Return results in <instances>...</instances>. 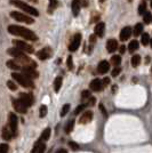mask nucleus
Listing matches in <instances>:
<instances>
[{
  "label": "nucleus",
  "instance_id": "f257e3e1",
  "mask_svg": "<svg viewBox=\"0 0 152 153\" xmlns=\"http://www.w3.org/2000/svg\"><path fill=\"white\" fill-rule=\"evenodd\" d=\"M8 32L13 35H18V37H22L24 39H28V40H31V41H35L38 40V37L37 34L34 33L33 31L26 29V27H23V26H18V25H9L8 26Z\"/></svg>",
  "mask_w": 152,
  "mask_h": 153
},
{
  "label": "nucleus",
  "instance_id": "f03ea898",
  "mask_svg": "<svg viewBox=\"0 0 152 153\" xmlns=\"http://www.w3.org/2000/svg\"><path fill=\"white\" fill-rule=\"evenodd\" d=\"M12 78H13L16 82H18L22 87H24V88H33L34 87L32 79L28 78V76H26L25 74H23V73L14 72V73H12Z\"/></svg>",
  "mask_w": 152,
  "mask_h": 153
},
{
  "label": "nucleus",
  "instance_id": "7ed1b4c3",
  "mask_svg": "<svg viewBox=\"0 0 152 153\" xmlns=\"http://www.w3.org/2000/svg\"><path fill=\"white\" fill-rule=\"evenodd\" d=\"M10 4L14 5V6L17 7L18 9H22L23 12H25L28 14L32 15V16H39V12H38L37 9L34 8V7H32V6L25 4V2H23V1H20V0H10Z\"/></svg>",
  "mask_w": 152,
  "mask_h": 153
},
{
  "label": "nucleus",
  "instance_id": "20e7f679",
  "mask_svg": "<svg viewBox=\"0 0 152 153\" xmlns=\"http://www.w3.org/2000/svg\"><path fill=\"white\" fill-rule=\"evenodd\" d=\"M10 17L14 18L17 22H22V23H26V24L34 23V19L32 17L28 16V15L21 13V12H10Z\"/></svg>",
  "mask_w": 152,
  "mask_h": 153
},
{
  "label": "nucleus",
  "instance_id": "39448f33",
  "mask_svg": "<svg viewBox=\"0 0 152 153\" xmlns=\"http://www.w3.org/2000/svg\"><path fill=\"white\" fill-rule=\"evenodd\" d=\"M13 45L16 46V48H18V49H21V51H25L28 54H32L34 51L32 46L28 45V43H24V41H22V40H17V39H15V40H13Z\"/></svg>",
  "mask_w": 152,
  "mask_h": 153
},
{
  "label": "nucleus",
  "instance_id": "423d86ee",
  "mask_svg": "<svg viewBox=\"0 0 152 153\" xmlns=\"http://www.w3.org/2000/svg\"><path fill=\"white\" fill-rule=\"evenodd\" d=\"M12 103H13V108H14V110L17 111L18 113H22V114H25L26 113V108L25 106V104L22 102L20 98L18 100H15V98H13L12 100Z\"/></svg>",
  "mask_w": 152,
  "mask_h": 153
},
{
  "label": "nucleus",
  "instance_id": "0eeeda50",
  "mask_svg": "<svg viewBox=\"0 0 152 153\" xmlns=\"http://www.w3.org/2000/svg\"><path fill=\"white\" fill-rule=\"evenodd\" d=\"M9 128H10V130L13 131V134H14V136H16V133H17V122H18V119H17L16 114L15 113H13V112H10L9 113Z\"/></svg>",
  "mask_w": 152,
  "mask_h": 153
},
{
  "label": "nucleus",
  "instance_id": "6e6552de",
  "mask_svg": "<svg viewBox=\"0 0 152 153\" xmlns=\"http://www.w3.org/2000/svg\"><path fill=\"white\" fill-rule=\"evenodd\" d=\"M20 100L25 104L26 108H30L32 104H33V96L32 94H28V93H21L20 94Z\"/></svg>",
  "mask_w": 152,
  "mask_h": 153
},
{
  "label": "nucleus",
  "instance_id": "1a4fd4ad",
  "mask_svg": "<svg viewBox=\"0 0 152 153\" xmlns=\"http://www.w3.org/2000/svg\"><path fill=\"white\" fill-rule=\"evenodd\" d=\"M80 43H81V34H80V33H77L76 35L73 37V39H72L71 43H70L69 51H76L77 49L79 48Z\"/></svg>",
  "mask_w": 152,
  "mask_h": 153
},
{
  "label": "nucleus",
  "instance_id": "9d476101",
  "mask_svg": "<svg viewBox=\"0 0 152 153\" xmlns=\"http://www.w3.org/2000/svg\"><path fill=\"white\" fill-rule=\"evenodd\" d=\"M89 88H90L92 92H101L102 89L104 88L103 80H101V79H94L93 81H90V84H89Z\"/></svg>",
  "mask_w": 152,
  "mask_h": 153
},
{
  "label": "nucleus",
  "instance_id": "9b49d317",
  "mask_svg": "<svg viewBox=\"0 0 152 153\" xmlns=\"http://www.w3.org/2000/svg\"><path fill=\"white\" fill-rule=\"evenodd\" d=\"M93 115H94L93 111H85L84 113H83V115L80 117V119H79V123L86 125V123L90 122L93 120Z\"/></svg>",
  "mask_w": 152,
  "mask_h": 153
},
{
  "label": "nucleus",
  "instance_id": "f8f14e48",
  "mask_svg": "<svg viewBox=\"0 0 152 153\" xmlns=\"http://www.w3.org/2000/svg\"><path fill=\"white\" fill-rule=\"evenodd\" d=\"M7 53H8V55L13 56V57H15V58H20V57H23V56H25L24 51H21V49H18V48H16V47L8 48V49H7Z\"/></svg>",
  "mask_w": 152,
  "mask_h": 153
},
{
  "label": "nucleus",
  "instance_id": "ddd939ff",
  "mask_svg": "<svg viewBox=\"0 0 152 153\" xmlns=\"http://www.w3.org/2000/svg\"><path fill=\"white\" fill-rule=\"evenodd\" d=\"M130 35H132V27L130 26H125L120 31V40L121 41H126V40L129 39Z\"/></svg>",
  "mask_w": 152,
  "mask_h": 153
},
{
  "label": "nucleus",
  "instance_id": "4468645a",
  "mask_svg": "<svg viewBox=\"0 0 152 153\" xmlns=\"http://www.w3.org/2000/svg\"><path fill=\"white\" fill-rule=\"evenodd\" d=\"M37 56H38L39 60H41V61L48 60L51 56V51L49 48H43V49H41V51H39L37 53Z\"/></svg>",
  "mask_w": 152,
  "mask_h": 153
},
{
  "label": "nucleus",
  "instance_id": "2eb2a0df",
  "mask_svg": "<svg viewBox=\"0 0 152 153\" xmlns=\"http://www.w3.org/2000/svg\"><path fill=\"white\" fill-rule=\"evenodd\" d=\"M22 72H23V74H25L30 79H34V78L39 76V73L33 68H23L22 69Z\"/></svg>",
  "mask_w": 152,
  "mask_h": 153
},
{
  "label": "nucleus",
  "instance_id": "dca6fc26",
  "mask_svg": "<svg viewBox=\"0 0 152 153\" xmlns=\"http://www.w3.org/2000/svg\"><path fill=\"white\" fill-rule=\"evenodd\" d=\"M109 69H110L109 62L108 61H102V62L98 63V65H97V72L101 73V74H104V73H106L109 71Z\"/></svg>",
  "mask_w": 152,
  "mask_h": 153
},
{
  "label": "nucleus",
  "instance_id": "f3484780",
  "mask_svg": "<svg viewBox=\"0 0 152 153\" xmlns=\"http://www.w3.org/2000/svg\"><path fill=\"white\" fill-rule=\"evenodd\" d=\"M118 49V41L116 39H109L106 41V51L109 53H113Z\"/></svg>",
  "mask_w": 152,
  "mask_h": 153
},
{
  "label": "nucleus",
  "instance_id": "a211bd4d",
  "mask_svg": "<svg viewBox=\"0 0 152 153\" xmlns=\"http://www.w3.org/2000/svg\"><path fill=\"white\" fill-rule=\"evenodd\" d=\"M1 136H2V139H5V141H10L14 137V134L10 130V128L4 127L2 128V131H1Z\"/></svg>",
  "mask_w": 152,
  "mask_h": 153
},
{
  "label": "nucleus",
  "instance_id": "6ab92c4d",
  "mask_svg": "<svg viewBox=\"0 0 152 153\" xmlns=\"http://www.w3.org/2000/svg\"><path fill=\"white\" fill-rule=\"evenodd\" d=\"M71 8H72L73 16H78L79 15V12H80V0H72Z\"/></svg>",
  "mask_w": 152,
  "mask_h": 153
},
{
  "label": "nucleus",
  "instance_id": "aec40b11",
  "mask_svg": "<svg viewBox=\"0 0 152 153\" xmlns=\"http://www.w3.org/2000/svg\"><path fill=\"white\" fill-rule=\"evenodd\" d=\"M6 64H7V68L12 69V70H14V71H22V66L17 63L16 61H13V60L7 61Z\"/></svg>",
  "mask_w": 152,
  "mask_h": 153
},
{
  "label": "nucleus",
  "instance_id": "412c9836",
  "mask_svg": "<svg viewBox=\"0 0 152 153\" xmlns=\"http://www.w3.org/2000/svg\"><path fill=\"white\" fill-rule=\"evenodd\" d=\"M104 31H105V24H104L103 22L98 23L97 25L95 26V34H96L97 37H103Z\"/></svg>",
  "mask_w": 152,
  "mask_h": 153
},
{
  "label": "nucleus",
  "instance_id": "4be33fe9",
  "mask_svg": "<svg viewBox=\"0 0 152 153\" xmlns=\"http://www.w3.org/2000/svg\"><path fill=\"white\" fill-rule=\"evenodd\" d=\"M62 81H63L62 76H56L55 78V80H54V90H55V93L59 92V89L62 87Z\"/></svg>",
  "mask_w": 152,
  "mask_h": 153
},
{
  "label": "nucleus",
  "instance_id": "5701e85b",
  "mask_svg": "<svg viewBox=\"0 0 152 153\" xmlns=\"http://www.w3.org/2000/svg\"><path fill=\"white\" fill-rule=\"evenodd\" d=\"M138 47H140V43L137 40H132L129 43V45H128V51L129 53H134L135 51L138 49Z\"/></svg>",
  "mask_w": 152,
  "mask_h": 153
},
{
  "label": "nucleus",
  "instance_id": "b1692460",
  "mask_svg": "<svg viewBox=\"0 0 152 153\" xmlns=\"http://www.w3.org/2000/svg\"><path fill=\"white\" fill-rule=\"evenodd\" d=\"M143 24L142 23H137L135 26H134V35L135 37H138L140 34H143Z\"/></svg>",
  "mask_w": 152,
  "mask_h": 153
},
{
  "label": "nucleus",
  "instance_id": "393cba45",
  "mask_svg": "<svg viewBox=\"0 0 152 153\" xmlns=\"http://www.w3.org/2000/svg\"><path fill=\"white\" fill-rule=\"evenodd\" d=\"M151 41V38H150V35L149 33H143L142 34V37H141V43L143 46H148L149 43Z\"/></svg>",
  "mask_w": 152,
  "mask_h": 153
},
{
  "label": "nucleus",
  "instance_id": "a878e982",
  "mask_svg": "<svg viewBox=\"0 0 152 153\" xmlns=\"http://www.w3.org/2000/svg\"><path fill=\"white\" fill-rule=\"evenodd\" d=\"M49 137H51V128H46V129L42 131L40 139H41V141H48Z\"/></svg>",
  "mask_w": 152,
  "mask_h": 153
},
{
  "label": "nucleus",
  "instance_id": "bb28decb",
  "mask_svg": "<svg viewBox=\"0 0 152 153\" xmlns=\"http://www.w3.org/2000/svg\"><path fill=\"white\" fill-rule=\"evenodd\" d=\"M111 64L112 65H114V66H119V64L121 63V57H120V55H113L112 57H111Z\"/></svg>",
  "mask_w": 152,
  "mask_h": 153
},
{
  "label": "nucleus",
  "instance_id": "cd10ccee",
  "mask_svg": "<svg viewBox=\"0 0 152 153\" xmlns=\"http://www.w3.org/2000/svg\"><path fill=\"white\" fill-rule=\"evenodd\" d=\"M75 123H76L75 119H71L70 121H69L68 125H67V127H65V133H67V134H70V133L73 130V128H75Z\"/></svg>",
  "mask_w": 152,
  "mask_h": 153
},
{
  "label": "nucleus",
  "instance_id": "c85d7f7f",
  "mask_svg": "<svg viewBox=\"0 0 152 153\" xmlns=\"http://www.w3.org/2000/svg\"><path fill=\"white\" fill-rule=\"evenodd\" d=\"M140 64H141V56L140 55H134L132 57V65L134 68H137Z\"/></svg>",
  "mask_w": 152,
  "mask_h": 153
},
{
  "label": "nucleus",
  "instance_id": "c756f323",
  "mask_svg": "<svg viewBox=\"0 0 152 153\" xmlns=\"http://www.w3.org/2000/svg\"><path fill=\"white\" fill-rule=\"evenodd\" d=\"M146 13V1L143 0L141 4H140V6H138V14L140 15H144Z\"/></svg>",
  "mask_w": 152,
  "mask_h": 153
},
{
  "label": "nucleus",
  "instance_id": "7c9ffc66",
  "mask_svg": "<svg viewBox=\"0 0 152 153\" xmlns=\"http://www.w3.org/2000/svg\"><path fill=\"white\" fill-rule=\"evenodd\" d=\"M57 7V0H49V6H48V13L53 14L54 9Z\"/></svg>",
  "mask_w": 152,
  "mask_h": 153
},
{
  "label": "nucleus",
  "instance_id": "2f4dec72",
  "mask_svg": "<svg viewBox=\"0 0 152 153\" xmlns=\"http://www.w3.org/2000/svg\"><path fill=\"white\" fill-rule=\"evenodd\" d=\"M70 108H71L70 104H64V105H63V108H62V110H61V117H62V118L65 117V115L68 114Z\"/></svg>",
  "mask_w": 152,
  "mask_h": 153
},
{
  "label": "nucleus",
  "instance_id": "473e14b6",
  "mask_svg": "<svg viewBox=\"0 0 152 153\" xmlns=\"http://www.w3.org/2000/svg\"><path fill=\"white\" fill-rule=\"evenodd\" d=\"M152 21V15L150 12H146L145 14L143 15V22L145 23V24H149L150 22Z\"/></svg>",
  "mask_w": 152,
  "mask_h": 153
},
{
  "label": "nucleus",
  "instance_id": "72a5a7b5",
  "mask_svg": "<svg viewBox=\"0 0 152 153\" xmlns=\"http://www.w3.org/2000/svg\"><path fill=\"white\" fill-rule=\"evenodd\" d=\"M47 112H48V108H47L46 105H41V106H40V110H39V117H40V118L46 117Z\"/></svg>",
  "mask_w": 152,
  "mask_h": 153
},
{
  "label": "nucleus",
  "instance_id": "f704fd0d",
  "mask_svg": "<svg viewBox=\"0 0 152 153\" xmlns=\"http://www.w3.org/2000/svg\"><path fill=\"white\" fill-rule=\"evenodd\" d=\"M7 87H8L10 90H13V92L17 90V86H16V84H15L14 81H10V80H8V81H7Z\"/></svg>",
  "mask_w": 152,
  "mask_h": 153
},
{
  "label": "nucleus",
  "instance_id": "c9c22d12",
  "mask_svg": "<svg viewBox=\"0 0 152 153\" xmlns=\"http://www.w3.org/2000/svg\"><path fill=\"white\" fill-rule=\"evenodd\" d=\"M67 64H68V69L70 70V71H71V70H73V62H72V56H71V55H69L68 56Z\"/></svg>",
  "mask_w": 152,
  "mask_h": 153
},
{
  "label": "nucleus",
  "instance_id": "e433bc0d",
  "mask_svg": "<svg viewBox=\"0 0 152 153\" xmlns=\"http://www.w3.org/2000/svg\"><path fill=\"white\" fill-rule=\"evenodd\" d=\"M69 146H70L71 150H73V151H79V149H80V146L77 144L76 142H69Z\"/></svg>",
  "mask_w": 152,
  "mask_h": 153
},
{
  "label": "nucleus",
  "instance_id": "4c0bfd02",
  "mask_svg": "<svg viewBox=\"0 0 152 153\" xmlns=\"http://www.w3.org/2000/svg\"><path fill=\"white\" fill-rule=\"evenodd\" d=\"M86 106H87L86 104H81V105H79V106H78V108L76 109V111H75V114L77 115V114H79L80 112H83V110H85V109H86Z\"/></svg>",
  "mask_w": 152,
  "mask_h": 153
},
{
  "label": "nucleus",
  "instance_id": "58836bf2",
  "mask_svg": "<svg viewBox=\"0 0 152 153\" xmlns=\"http://www.w3.org/2000/svg\"><path fill=\"white\" fill-rule=\"evenodd\" d=\"M8 145L7 144H1L0 145V153H8Z\"/></svg>",
  "mask_w": 152,
  "mask_h": 153
},
{
  "label": "nucleus",
  "instance_id": "ea45409f",
  "mask_svg": "<svg viewBox=\"0 0 152 153\" xmlns=\"http://www.w3.org/2000/svg\"><path fill=\"white\" fill-rule=\"evenodd\" d=\"M45 151H46V144L45 143H40L38 150H37V153H43Z\"/></svg>",
  "mask_w": 152,
  "mask_h": 153
},
{
  "label": "nucleus",
  "instance_id": "a19ab883",
  "mask_svg": "<svg viewBox=\"0 0 152 153\" xmlns=\"http://www.w3.org/2000/svg\"><path fill=\"white\" fill-rule=\"evenodd\" d=\"M81 98H83V100L90 98V92H89V90H84V92L81 93Z\"/></svg>",
  "mask_w": 152,
  "mask_h": 153
},
{
  "label": "nucleus",
  "instance_id": "79ce46f5",
  "mask_svg": "<svg viewBox=\"0 0 152 153\" xmlns=\"http://www.w3.org/2000/svg\"><path fill=\"white\" fill-rule=\"evenodd\" d=\"M120 72H121V68H120V66H117V68L112 71V76H118V74Z\"/></svg>",
  "mask_w": 152,
  "mask_h": 153
},
{
  "label": "nucleus",
  "instance_id": "37998d69",
  "mask_svg": "<svg viewBox=\"0 0 152 153\" xmlns=\"http://www.w3.org/2000/svg\"><path fill=\"white\" fill-rule=\"evenodd\" d=\"M98 108H100V110H101V112L103 113V115H104V117L106 118V117H108V112H106V110H105L104 105H103V104H100V106H98Z\"/></svg>",
  "mask_w": 152,
  "mask_h": 153
},
{
  "label": "nucleus",
  "instance_id": "c03bdc74",
  "mask_svg": "<svg viewBox=\"0 0 152 153\" xmlns=\"http://www.w3.org/2000/svg\"><path fill=\"white\" fill-rule=\"evenodd\" d=\"M110 82H111L110 78H108V76H106V78H104V79H103V86H104V87H105V86H108Z\"/></svg>",
  "mask_w": 152,
  "mask_h": 153
},
{
  "label": "nucleus",
  "instance_id": "a18cd8bd",
  "mask_svg": "<svg viewBox=\"0 0 152 153\" xmlns=\"http://www.w3.org/2000/svg\"><path fill=\"white\" fill-rule=\"evenodd\" d=\"M95 103H96V98L95 97H90L89 98V101H88V105H95Z\"/></svg>",
  "mask_w": 152,
  "mask_h": 153
},
{
  "label": "nucleus",
  "instance_id": "49530a36",
  "mask_svg": "<svg viewBox=\"0 0 152 153\" xmlns=\"http://www.w3.org/2000/svg\"><path fill=\"white\" fill-rule=\"evenodd\" d=\"M125 51H126V46H125V45H121L120 48H119V53H120V54H124Z\"/></svg>",
  "mask_w": 152,
  "mask_h": 153
},
{
  "label": "nucleus",
  "instance_id": "de8ad7c7",
  "mask_svg": "<svg viewBox=\"0 0 152 153\" xmlns=\"http://www.w3.org/2000/svg\"><path fill=\"white\" fill-rule=\"evenodd\" d=\"M55 153H68V151L65 149H59Z\"/></svg>",
  "mask_w": 152,
  "mask_h": 153
},
{
  "label": "nucleus",
  "instance_id": "09e8293b",
  "mask_svg": "<svg viewBox=\"0 0 152 153\" xmlns=\"http://www.w3.org/2000/svg\"><path fill=\"white\" fill-rule=\"evenodd\" d=\"M28 1H31V2H33V4H37L39 0H28Z\"/></svg>",
  "mask_w": 152,
  "mask_h": 153
},
{
  "label": "nucleus",
  "instance_id": "8fccbe9b",
  "mask_svg": "<svg viewBox=\"0 0 152 153\" xmlns=\"http://www.w3.org/2000/svg\"><path fill=\"white\" fill-rule=\"evenodd\" d=\"M150 46H151V48H152V39H151V41H150Z\"/></svg>",
  "mask_w": 152,
  "mask_h": 153
},
{
  "label": "nucleus",
  "instance_id": "3c124183",
  "mask_svg": "<svg viewBox=\"0 0 152 153\" xmlns=\"http://www.w3.org/2000/svg\"><path fill=\"white\" fill-rule=\"evenodd\" d=\"M103 1H105V0H100V2H103Z\"/></svg>",
  "mask_w": 152,
  "mask_h": 153
},
{
  "label": "nucleus",
  "instance_id": "603ef678",
  "mask_svg": "<svg viewBox=\"0 0 152 153\" xmlns=\"http://www.w3.org/2000/svg\"><path fill=\"white\" fill-rule=\"evenodd\" d=\"M151 8H152V0H151Z\"/></svg>",
  "mask_w": 152,
  "mask_h": 153
},
{
  "label": "nucleus",
  "instance_id": "864d4df0",
  "mask_svg": "<svg viewBox=\"0 0 152 153\" xmlns=\"http://www.w3.org/2000/svg\"><path fill=\"white\" fill-rule=\"evenodd\" d=\"M151 72H152V66H151Z\"/></svg>",
  "mask_w": 152,
  "mask_h": 153
},
{
  "label": "nucleus",
  "instance_id": "5fc2aeb1",
  "mask_svg": "<svg viewBox=\"0 0 152 153\" xmlns=\"http://www.w3.org/2000/svg\"><path fill=\"white\" fill-rule=\"evenodd\" d=\"M31 153H33V152H31Z\"/></svg>",
  "mask_w": 152,
  "mask_h": 153
}]
</instances>
